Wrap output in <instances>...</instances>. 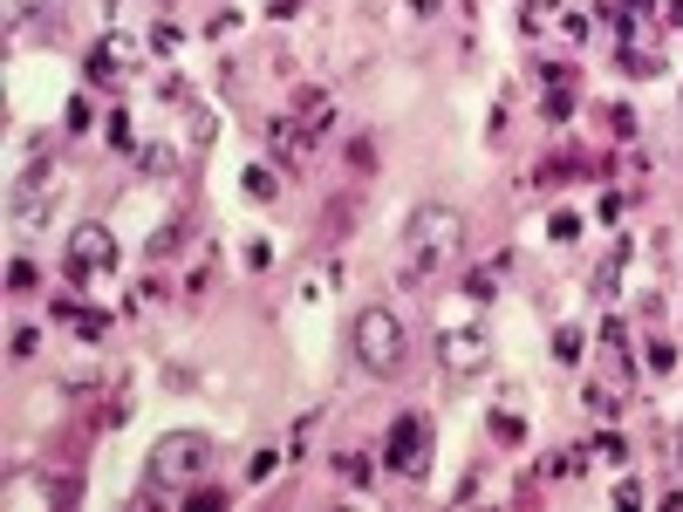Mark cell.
<instances>
[{
    "instance_id": "1",
    "label": "cell",
    "mask_w": 683,
    "mask_h": 512,
    "mask_svg": "<svg viewBox=\"0 0 683 512\" xmlns=\"http://www.w3.org/2000/svg\"><path fill=\"white\" fill-rule=\"evenodd\" d=\"M459 246H465V219L451 212V205H417L411 246H403V267L431 280V273H444L451 260H459Z\"/></svg>"
},
{
    "instance_id": "2",
    "label": "cell",
    "mask_w": 683,
    "mask_h": 512,
    "mask_svg": "<svg viewBox=\"0 0 683 512\" xmlns=\"http://www.w3.org/2000/svg\"><path fill=\"white\" fill-rule=\"evenodd\" d=\"M206 472H212V444L198 430H171V438L150 444V485L158 492H192Z\"/></svg>"
},
{
    "instance_id": "3",
    "label": "cell",
    "mask_w": 683,
    "mask_h": 512,
    "mask_svg": "<svg viewBox=\"0 0 683 512\" xmlns=\"http://www.w3.org/2000/svg\"><path fill=\"white\" fill-rule=\"evenodd\" d=\"M349 349H356V363L369 376H397L403 369V321L390 307H363L356 328H349Z\"/></svg>"
},
{
    "instance_id": "4",
    "label": "cell",
    "mask_w": 683,
    "mask_h": 512,
    "mask_svg": "<svg viewBox=\"0 0 683 512\" xmlns=\"http://www.w3.org/2000/svg\"><path fill=\"white\" fill-rule=\"evenodd\" d=\"M383 451H390L397 472H424V451H431V430H424V417H397Z\"/></svg>"
},
{
    "instance_id": "5",
    "label": "cell",
    "mask_w": 683,
    "mask_h": 512,
    "mask_svg": "<svg viewBox=\"0 0 683 512\" xmlns=\"http://www.w3.org/2000/svg\"><path fill=\"white\" fill-rule=\"evenodd\" d=\"M69 267H75V273L110 267V233H103V225H83V233H75V246H69Z\"/></svg>"
},
{
    "instance_id": "6",
    "label": "cell",
    "mask_w": 683,
    "mask_h": 512,
    "mask_svg": "<svg viewBox=\"0 0 683 512\" xmlns=\"http://www.w3.org/2000/svg\"><path fill=\"white\" fill-rule=\"evenodd\" d=\"M131 62H137V48L123 35H110L103 48H89V75H96V83H110V69H131Z\"/></svg>"
},
{
    "instance_id": "7",
    "label": "cell",
    "mask_w": 683,
    "mask_h": 512,
    "mask_svg": "<svg viewBox=\"0 0 683 512\" xmlns=\"http://www.w3.org/2000/svg\"><path fill=\"white\" fill-rule=\"evenodd\" d=\"M478 363H486V342L478 336H444V369L451 376H472Z\"/></svg>"
},
{
    "instance_id": "8",
    "label": "cell",
    "mask_w": 683,
    "mask_h": 512,
    "mask_svg": "<svg viewBox=\"0 0 683 512\" xmlns=\"http://www.w3.org/2000/svg\"><path fill=\"white\" fill-rule=\"evenodd\" d=\"M273 158H281V164H301V158H308V131H301V123H273Z\"/></svg>"
},
{
    "instance_id": "9",
    "label": "cell",
    "mask_w": 683,
    "mask_h": 512,
    "mask_svg": "<svg viewBox=\"0 0 683 512\" xmlns=\"http://www.w3.org/2000/svg\"><path fill=\"white\" fill-rule=\"evenodd\" d=\"M246 192H253V198H273V192H281V178H273L267 164H253V171H246Z\"/></svg>"
},
{
    "instance_id": "10",
    "label": "cell",
    "mask_w": 683,
    "mask_h": 512,
    "mask_svg": "<svg viewBox=\"0 0 683 512\" xmlns=\"http://www.w3.org/2000/svg\"><path fill=\"white\" fill-rule=\"evenodd\" d=\"M492 288H499V267H486V273H472V280H465V294H472V301H492Z\"/></svg>"
},
{
    "instance_id": "11",
    "label": "cell",
    "mask_w": 683,
    "mask_h": 512,
    "mask_svg": "<svg viewBox=\"0 0 683 512\" xmlns=\"http://www.w3.org/2000/svg\"><path fill=\"white\" fill-rule=\"evenodd\" d=\"M411 8H438V0H411Z\"/></svg>"
}]
</instances>
